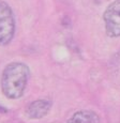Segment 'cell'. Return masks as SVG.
Segmentation results:
<instances>
[{
  "mask_svg": "<svg viewBox=\"0 0 120 123\" xmlns=\"http://www.w3.org/2000/svg\"><path fill=\"white\" fill-rule=\"evenodd\" d=\"M30 78V68L26 63L13 61L6 65L1 75L2 93L9 100H18L24 95Z\"/></svg>",
  "mask_w": 120,
  "mask_h": 123,
  "instance_id": "1",
  "label": "cell"
},
{
  "mask_svg": "<svg viewBox=\"0 0 120 123\" xmlns=\"http://www.w3.org/2000/svg\"><path fill=\"white\" fill-rule=\"evenodd\" d=\"M15 34V18L9 3L0 0V46H6Z\"/></svg>",
  "mask_w": 120,
  "mask_h": 123,
  "instance_id": "2",
  "label": "cell"
},
{
  "mask_svg": "<svg viewBox=\"0 0 120 123\" xmlns=\"http://www.w3.org/2000/svg\"><path fill=\"white\" fill-rule=\"evenodd\" d=\"M103 22L107 37H120V0H115L106 6L103 13Z\"/></svg>",
  "mask_w": 120,
  "mask_h": 123,
  "instance_id": "3",
  "label": "cell"
},
{
  "mask_svg": "<svg viewBox=\"0 0 120 123\" xmlns=\"http://www.w3.org/2000/svg\"><path fill=\"white\" fill-rule=\"evenodd\" d=\"M51 109V102L49 100H36L28 104L25 113L31 120H39L46 117Z\"/></svg>",
  "mask_w": 120,
  "mask_h": 123,
  "instance_id": "4",
  "label": "cell"
},
{
  "mask_svg": "<svg viewBox=\"0 0 120 123\" xmlns=\"http://www.w3.org/2000/svg\"><path fill=\"white\" fill-rule=\"evenodd\" d=\"M100 116L92 110H78L74 112L65 123H100Z\"/></svg>",
  "mask_w": 120,
  "mask_h": 123,
  "instance_id": "5",
  "label": "cell"
},
{
  "mask_svg": "<svg viewBox=\"0 0 120 123\" xmlns=\"http://www.w3.org/2000/svg\"><path fill=\"white\" fill-rule=\"evenodd\" d=\"M0 112H6V109H4V108H2L0 106Z\"/></svg>",
  "mask_w": 120,
  "mask_h": 123,
  "instance_id": "6",
  "label": "cell"
},
{
  "mask_svg": "<svg viewBox=\"0 0 120 123\" xmlns=\"http://www.w3.org/2000/svg\"><path fill=\"white\" fill-rule=\"evenodd\" d=\"M100 1H102V0H98V2H100Z\"/></svg>",
  "mask_w": 120,
  "mask_h": 123,
  "instance_id": "7",
  "label": "cell"
}]
</instances>
